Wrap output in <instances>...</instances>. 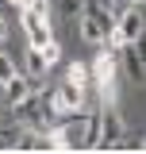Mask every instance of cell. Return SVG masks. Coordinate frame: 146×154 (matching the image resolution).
Returning a JSON list of instances; mask_svg holds the SVG:
<instances>
[{"label": "cell", "instance_id": "6da1fadb", "mask_svg": "<svg viewBox=\"0 0 146 154\" xmlns=\"http://www.w3.org/2000/svg\"><path fill=\"white\" fill-rule=\"evenodd\" d=\"M54 150H96V112H69L62 123L50 127Z\"/></svg>", "mask_w": 146, "mask_h": 154}, {"label": "cell", "instance_id": "7a4b0ae2", "mask_svg": "<svg viewBox=\"0 0 146 154\" xmlns=\"http://www.w3.org/2000/svg\"><path fill=\"white\" fill-rule=\"evenodd\" d=\"M12 116H16V127H27V131H50V119H54L50 100H42V93H31L27 100H19Z\"/></svg>", "mask_w": 146, "mask_h": 154}, {"label": "cell", "instance_id": "3957f363", "mask_svg": "<svg viewBox=\"0 0 146 154\" xmlns=\"http://www.w3.org/2000/svg\"><path fill=\"white\" fill-rule=\"evenodd\" d=\"M111 27H115V16H111L100 0H89L85 12H81V38L85 42H104Z\"/></svg>", "mask_w": 146, "mask_h": 154}, {"label": "cell", "instance_id": "277c9868", "mask_svg": "<svg viewBox=\"0 0 146 154\" xmlns=\"http://www.w3.org/2000/svg\"><path fill=\"white\" fill-rule=\"evenodd\" d=\"M123 135H127L123 116L115 112L111 104H100V108H96V150H111V146H119Z\"/></svg>", "mask_w": 146, "mask_h": 154}, {"label": "cell", "instance_id": "5b68a950", "mask_svg": "<svg viewBox=\"0 0 146 154\" xmlns=\"http://www.w3.org/2000/svg\"><path fill=\"white\" fill-rule=\"evenodd\" d=\"M85 100H89L85 85L62 81V85L54 89V96H50V112H54V116H69V112H81V108H85Z\"/></svg>", "mask_w": 146, "mask_h": 154}, {"label": "cell", "instance_id": "8992f818", "mask_svg": "<svg viewBox=\"0 0 146 154\" xmlns=\"http://www.w3.org/2000/svg\"><path fill=\"white\" fill-rule=\"evenodd\" d=\"M89 69H92V81H96V89H108V85H115V77H119V50H111V46H100Z\"/></svg>", "mask_w": 146, "mask_h": 154}, {"label": "cell", "instance_id": "52a82bcc", "mask_svg": "<svg viewBox=\"0 0 146 154\" xmlns=\"http://www.w3.org/2000/svg\"><path fill=\"white\" fill-rule=\"evenodd\" d=\"M19 16H23V31H27V42H31V46H42V42L54 38L50 35V16H46V12H38V8L27 4Z\"/></svg>", "mask_w": 146, "mask_h": 154}, {"label": "cell", "instance_id": "ba28073f", "mask_svg": "<svg viewBox=\"0 0 146 154\" xmlns=\"http://www.w3.org/2000/svg\"><path fill=\"white\" fill-rule=\"evenodd\" d=\"M119 66L127 69V77L135 85H146V66H142V58H138V50H135V42H123L119 46Z\"/></svg>", "mask_w": 146, "mask_h": 154}, {"label": "cell", "instance_id": "9c48e42d", "mask_svg": "<svg viewBox=\"0 0 146 154\" xmlns=\"http://www.w3.org/2000/svg\"><path fill=\"white\" fill-rule=\"evenodd\" d=\"M31 93H38L35 85H31V77H12V81H8V85H4V96H0V100H4V104H8V108H16L19 100H27V96Z\"/></svg>", "mask_w": 146, "mask_h": 154}, {"label": "cell", "instance_id": "30bf717a", "mask_svg": "<svg viewBox=\"0 0 146 154\" xmlns=\"http://www.w3.org/2000/svg\"><path fill=\"white\" fill-rule=\"evenodd\" d=\"M23 66H27V73H31V77H46V73H50V66H46V58H42V50H38V46H27Z\"/></svg>", "mask_w": 146, "mask_h": 154}, {"label": "cell", "instance_id": "8fae6325", "mask_svg": "<svg viewBox=\"0 0 146 154\" xmlns=\"http://www.w3.org/2000/svg\"><path fill=\"white\" fill-rule=\"evenodd\" d=\"M65 81H73V85H89V81H92V69L85 66V62H69V66H65Z\"/></svg>", "mask_w": 146, "mask_h": 154}, {"label": "cell", "instance_id": "7c38bea8", "mask_svg": "<svg viewBox=\"0 0 146 154\" xmlns=\"http://www.w3.org/2000/svg\"><path fill=\"white\" fill-rule=\"evenodd\" d=\"M12 77H19V69H16V62H12V54H4V50H0V89H4Z\"/></svg>", "mask_w": 146, "mask_h": 154}, {"label": "cell", "instance_id": "4fadbf2b", "mask_svg": "<svg viewBox=\"0 0 146 154\" xmlns=\"http://www.w3.org/2000/svg\"><path fill=\"white\" fill-rule=\"evenodd\" d=\"M38 50H42V58H46V66H58V62H62V46H58L54 38H50V42H42Z\"/></svg>", "mask_w": 146, "mask_h": 154}, {"label": "cell", "instance_id": "5bb4252c", "mask_svg": "<svg viewBox=\"0 0 146 154\" xmlns=\"http://www.w3.org/2000/svg\"><path fill=\"white\" fill-rule=\"evenodd\" d=\"M85 4H89V0H58V12H62V16H81Z\"/></svg>", "mask_w": 146, "mask_h": 154}, {"label": "cell", "instance_id": "9a60e30c", "mask_svg": "<svg viewBox=\"0 0 146 154\" xmlns=\"http://www.w3.org/2000/svg\"><path fill=\"white\" fill-rule=\"evenodd\" d=\"M135 50H138V58H142V66H146V31L135 38Z\"/></svg>", "mask_w": 146, "mask_h": 154}, {"label": "cell", "instance_id": "2e32d148", "mask_svg": "<svg viewBox=\"0 0 146 154\" xmlns=\"http://www.w3.org/2000/svg\"><path fill=\"white\" fill-rule=\"evenodd\" d=\"M4 38H8V19L0 16V46H4Z\"/></svg>", "mask_w": 146, "mask_h": 154}, {"label": "cell", "instance_id": "e0dca14e", "mask_svg": "<svg viewBox=\"0 0 146 154\" xmlns=\"http://www.w3.org/2000/svg\"><path fill=\"white\" fill-rule=\"evenodd\" d=\"M8 4H12V8H16V12H23V8H27V4H31V0H8Z\"/></svg>", "mask_w": 146, "mask_h": 154}, {"label": "cell", "instance_id": "ac0fdd59", "mask_svg": "<svg viewBox=\"0 0 146 154\" xmlns=\"http://www.w3.org/2000/svg\"><path fill=\"white\" fill-rule=\"evenodd\" d=\"M138 146H142V150H146V135H142V143H138Z\"/></svg>", "mask_w": 146, "mask_h": 154}, {"label": "cell", "instance_id": "d6986e66", "mask_svg": "<svg viewBox=\"0 0 146 154\" xmlns=\"http://www.w3.org/2000/svg\"><path fill=\"white\" fill-rule=\"evenodd\" d=\"M100 4H104V8H108V4H111V0H100Z\"/></svg>", "mask_w": 146, "mask_h": 154}, {"label": "cell", "instance_id": "ffe728a7", "mask_svg": "<svg viewBox=\"0 0 146 154\" xmlns=\"http://www.w3.org/2000/svg\"><path fill=\"white\" fill-rule=\"evenodd\" d=\"M131 4H142V0H131Z\"/></svg>", "mask_w": 146, "mask_h": 154}, {"label": "cell", "instance_id": "44dd1931", "mask_svg": "<svg viewBox=\"0 0 146 154\" xmlns=\"http://www.w3.org/2000/svg\"><path fill=\"white\" fill-rule=\"evenodd\" d=\"M0 108H4V100H0Z\"/></svg>", "mask_w": 146, "mask_h": 154}]
</instances>
